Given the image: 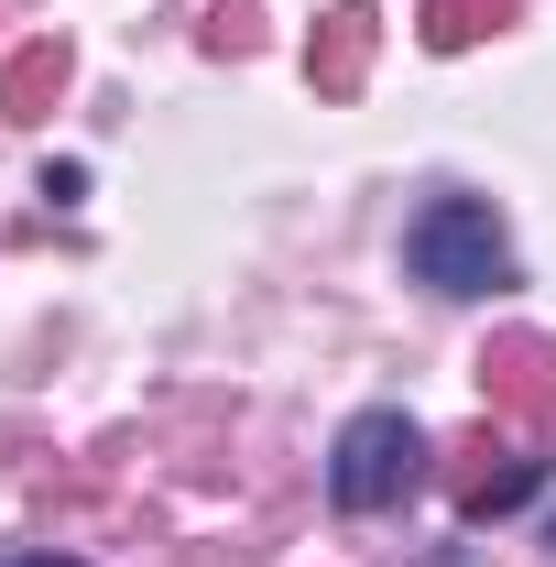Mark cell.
Listing matches in <instances>:
<instances>
[{
    "instance_id": "obj_3",
    "label": "cell",
    "mask_w": 556,
    "mask_h": 567,
    "mask_svg": "<svg viewBox=\"0 0 556 567\" xmlns=\"http://www.w3.org/2000/svg\"><path fill=\"white\" fill-rule=\"evenodd\" d=\"M535 481H546V458L524 447L513 470H481V481H470V513H513V502H535Z\"/></svg>"
},
{
    "instance_id": "obj_1",
    "label": "cell",
    "mask_w": 556,
    "mask_h": 567,
    "mask_svg": "<svg viewBox=\"0 0 556 567\" xmlns=\"http://www.w3.org/2000/svg\"><path fill=\"white\" fill-rule=\"evenodd\" d=\"M404 274L425 295H459V306H481V295H513V229L491 197H425L415 229H404Z\"/></svg>"
},
{
    "instance_id": "obj_5",
    "label": "cell",
    "mask_w": 556,
    "mask_h": 567,
    "mask_svg": "<svg viewBox=\"0 0 556 567\" xmlns=\"http://www.w3.org/2000/svg\"><path fill=\"white\" fill-rule=\"evenodd\" d=\"M546 535H556V524H546Z\"/></svg>"
},
{
    "instance_id": "obj_2",
    "label": "cell",
    "mask_w": 556,
    "mask_h": 567,
    "mask_svg": "<svg viewBox=\"0 0 556 567\" xmlns=\"http://www.w3.org/2000/svg\"><path fill=\"white\" fill-rule=\"evenodd\" d=\"M415 481H425V425L404 404H360L328 447V502L339 513H393Z\"/></svg>"
},
{
    "instance_id": "obj_4",
    "label": "cell",
    "mask_w": 556,
    "mask_h": 567,
    "mask_svg": "<svg viewBox=\"0 0 556 567\" xmlns=\"http://www.w3.org/2000/svg\"><path fill=\"white\" fill-rule=\"evenodd\" d=\"M0 567H87V557H55V546H0Z\"/></svg>"
}]
</instances>
